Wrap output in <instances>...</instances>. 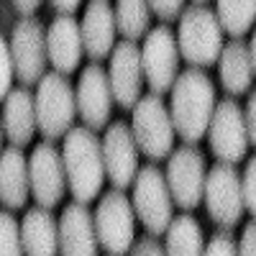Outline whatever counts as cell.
<instances>
[{"label": "cell", "instance_id": "obj_14", "mask_svg": "<svg viewBox=\"0 0 256 256\" xmlns=\"http://www.w3.org/2000/svg\"><path fill=\"white\" fill-rule=\"evenodd\" d=\"M74 100H77V113H80L82 123L88 128L100 131V128L108 126L116 100H113L108 72H105L98 62H92L90 67H84L80 72Z\"/></svg>", "mask_w": 256, "mask_h": 256}, {"label": "cell", "instance_id": "obj_27", "mask_svg": "<svg viewBox=\"0 0 256 256\" xmlns=\"http://www.w3.org/2000/svg\"><path fill=\"white\" fill-rule=\"evenodd\" d=\"M0 256H24L20 226L6 210H0Z\"/></svg>", "mask_w": 256, "mask_h": 256}, {"label": "cell", "instance_id": "obj_6", "mask_svg": "<svg viewBox=\"0 0 256 256\" xmlns=\"http://www.w3.org/2000/svg\"><path fill=\"white\" fill-rule=\"evenodd\" d=\"M131 113H134L131 131H134L138 152L146 154L152 162L166 159L174 146V123L162 95L156 92L141 95V100L134 105Z\"/></svg>", "mask_w": 256, "mask_h": 256}, {"label": "cell", "instance_id": "obj_37", "mask_svg": "<svg viewBox=\"0 0 256 256\" xmlns=\"http://www.w3.org/2000/svg\"><path fill=\"white\" fill-rule=\"evenodd\" d=\"M248 54H251V64H254V74H256V31L251 36V44H248Z\"/></svg>", "mask_w": 256, "mask_h": 256}, {"label": "cell", "instance_id": "obj_7", "mask_svg": "<svg viewBox=\"0 0 256 256\" xmlns=\"http://www.w3.org/2000/svg\"><path fill=\"white\" fill-rule=\"evenodd\" d=\"M134 210L141 226L152 233V236H162L166 233L169 223L174 218V200L169 192L166 177L159 166L146 164L138 166V174L134 180Z\"/></svg>", "mask_w": 256, "mask_h": 256}, {"label": "cell", "instance_id": "obj_8", "mask_svg": "<svg viewBox=\"0 0 256 256\" xmlns=\"http://www.w3.org/2000/svg\"><path fill=\"white\" fill-rule=\"evenodd\" d=\"M166 184L172 192L174 205L182 210H195L205 195V180H208V164L202 152H198L192 144H184L169 154L166 162Z\"/></svg>", "mask_w": 256, "mask_h": 256}, {"label": "cell", "instance_id": "obj_38", "mask_svg": "<svg viewBox=\"0 0 256 256\" xmlns=\"http://www.w3.org/2000/svg\"><path fill=\"white\" fill-rule=\"evenodd\" d=\"M3 136H6V131H3V120H0V154H3Z\"/></svg>", "mask_w": 256, "mask_h": 256}, {"label": "cell", "instance_id": "obj_12", "mask_svg": "<svg viewBox=\"0 0 256 256\" xmlns=\"http://www.w3.org/2000/svg\"><path fill=\"white\" fill-rule=\"evenodd\" d=\"M208 141L210 152L226 164H236L248 152V131H246V118L244 108L236 100H220L216 102L210 126H208Z\"/></svg>", "mask_w": 256, "mask_h": 256}, {"label": "cell", "instance_id": "obj_21", "mask_svg": "<svg viewBox=\"0 0 256 256\" xmlns=\"http://www.w3.org/2000/svg\"><path fill=\"white\" fill-rule=\"evenodd\" d=\"M31 195V180H28V159L18 146L3 148L0 154V202L8 210L26 208Z\"/></svg>", "mask_w": 256, "mask_h": 256}, {"label": "cell", "instance_id": "obj_36", "mask_svg": "<svg viewBox=\"0 0 256 256\" xmlns=\"http://www.w3.org/2000/svg\"><path fill=\"white\" fill-rule=\"evenodd\" d=\"M13 6H16V10H18L20 16H31V13H36V8L41 6V0H13Z\"/></svg>", "mask_w": 256, "mask_h": 256}, {"label": "cell", "instance_id": "obj_29", "mask_svg": "<svg viewBox=\"0 0 256 256\" xmlns=\"http://www.w3.org/2000/svg\"><path fill=\"white\" fill-rule=\"evenodd\" d=\"M13 59H10V44L6 41V36L0 34V102L8 98V92L13 90Z\"/></svg>", "mask_w": 256, "mask_h": 256}, {"label": "cell", "instance_id": "obj_23", "mask_svg": "<svg viewBox=\"0 0 256 256\" xmlns=\"http://www.w3.org/2000/svg\"><path fill=\"white\" fill-rule=\"evenodd\" d=\"M218 72H220V82H223L226 92L244 95L256 77L251 54H248V44H244L241 38L226 44L220 52V59H218Z\"/></svg>", "mask_w": 256, "mask_h": 256}, {"label": "cell", "instance_id": "obj_17", "mask_svg": "<svg viewBox=\"0 0 256 256\" xmlns=\"http://www.w3.org/2000/svg\"><path fill=\"white\" fill-rule=\"evenodd\" d=\"M98 233L84 202H70L59 218V256H98Z\"/></svg>", "mask_w": 256, "mask_h": 256}, {"label": "cell", "instance_id": "obj_16", "mask_svg": "<svg viewBox=\"0 0 256 256\" xmlns=\"http://www.w3.org/2000/svg\"><path fill=\"white\" fill-rule=\"evenodd\" d=\"M108 80L113 100L123 110H134V105L141 100L144 90V67H141V46L136 41H120L110 52Z\"/></svg>", "mask_w": 256, "mask_h": 256}, {"label": "cell", "instance_id": "obj_35", "mask_svg": "<svg viewBox=\"0 0 256 256\" xmlns=\"http://www.w3.org/2000/svg\"><path fill=\"white\" fill-rule=\"evenodd\" d=\"M49 3L62 13V16H72L77 8H80V3H82V0H49Z\"/></svg>", "mask_w": 256, "mask_h": 256}, {"label": "cell", "instance_id": "obj_30", "mask_svg": "<svg viewBox=\"0 0 256 256\" xmlns=\"http://www.w3.org/2000/svg\"><path fill=\"white\" fill-rule=\"evenodd\" d=\"M241 190H244V208L256 218V156L246 162V169L241 174Z\"/></svg>", "mask_w": 256, "mask_h": 256}, {"label": "cell", "instance_id": "obj_11", "mask_svg": "<svg viewBox=\"0 0 256 256\" xmlns=\"http://www.w3.org/2000/svg\"><path fill=\"white\" fill-rule=\"evenodd\" d=\"M10 59H13V72L16 80L31 88L46 72V28L38 18L26 16L18 20L13 36H10Z\"/></svg>", "mask_w": 256, "mask_h": 256}, {"label": "cell", "instance_id": "obj_19", "mask_svg": "<svg viewBox=\"0 0 256 256\" xmlns=\"http://www.w3.org/2000/svg\"><path fill=\"white\" fill-rule=\"evenodd\" d=\"M82 34L72 16H59L46 28V56L54 72L70 77L82 59Z\"/></svg>", "mask_w": 256, "mask_h": 256}, {"label": "cell", "instance_id": "obj_26", "mask_svg": "<svg viewBox=\"0 0 256 256\" xmlns=\"http://www.w3.org/2000/svg\"><path fill=\"white\" fill-rule=\"evenodd\" d=\"M218 24L233 38H241L251 31L256 20V0H218Z\"/></svg>", "mask_w": 256, "mask_h": 256}, {"label": "cell", "instance_id": "obj_20", "mask_svg": "<svg viewBox=\"0 0 256 256\" xmlns=\"http://www.w3.org/2000/svg\"><path fill=\"white\" fill-rule=\"evenodd\" d=\"M6 108H3V131H6V138L10 141V146H26L31 144L34 134H36V100H34V92L28 88H16L8 92V98L3 100Z\"/></svg>", "mask_w": 256, "mask_h": 256}, {"label": "cell", "instance_id": "obj_13", "mask_svg": "<svg viewBox=\"0 0 256 256\" xmlns=\"http://www.w3.org/2000/svg\"><path fill=\"white\" fill-rule=\"evenodd\" d=\"M28 180H31V195L41 208H56L67 190V174H64L62 152L52 141H41L34 146L28 156Z\"/></svg>", "mask_w": 256, "mask_h": 256}, {"label": "cell", "instance_id": "obj_32", "mask_svg": "<svg viewBox=\"0 0 256 256\" xmlns=\"http://www.w3.org/2000/svg\"><path fill=\"white\" fill-rule=\"evenodd\" d=\"M128 256H166V254H164V246L159 244V238L152 236V233H146L138 241H134Z\"/></svg>", "mask_w": 256, "mask_h": 256}, {"label": "cell", "instance_id": "obj_39", "mask_svg": "<svg viewBox=\"0 0 256 256\" xmlns=\"http://www.w3.org/2000/svg\"><path fill=\"white\" fill-rule=\"evenodd\" d=\"M195 3H198V6H200V3H205V0H195Z\"/></svg>", "mask_w": 256, "mask_h": 256}, {"label": "cell", "instance_id": "obj_5", "mask_svg": "<svg viewBox=\"0 0 256 256\" xmlns=\"http://www.w3.org/2000/svg\"><path fill=\"white\" fill-rule=\"evenodd\" d=\"M92 220L100 248L110 256H128L136 241V210L120 190H110L100 198Z\"/></svg>", "mask_w": 256, "mask_h": 256}, {"label": "cell", "instance_id": "obj_34", "mask_svg": "<svg viewBox=\"0 0 256 256\" xmlns=\"http://www.w3.org/2000/svg\"><path fill=\"white\" fill-rule=\"evenodd\" d=\"M244 118H246V131H248V144L256 148V90L248 95V102H246V110H244Z\"/></svg>", "mask_w": 256, "mask_h": 256}, {"label": "cell", "instance_id": "obj_1", "mask_svg": "<svg viewBox=\"0 0 256 256\" xmlns=\"http://www.w3.org/2000/svg\"><path fill=\"white\" fill-rule=\"evenodd\" d=\"M212 110H216L212 80L198 67L177 74L172 84V98H169V116L174 123V134L184 144H198L208 134Z\"/></svg>", "mask_w": 256, "mask_h": 256}, {"label": "cell", "instance_id": "obj_3", "mask_svg": "<svg viewBox=\"0 0 256 256\" xmlns=\"http://www.w3.org/2000/svg\"><path fill=\"white\" fill-rule=\"evenodd\" d=\"M177 46L180 56L187 59L192 67H210L220 59L223 52V28L218 24L216 13L205 6H190L180 16L177 28Z\"/></svg>", "mask_w": 256, "mask_h": 256}, {"label": "cell", "instance_id": "obj_24", "mask_svg": "<svg viewBox=\"0 0 256 256\" xmlns=\"http://www.w3.org/2000/svg\"><path fill=\"white\" fill-rule=\"evenodd\" d=\"M202 251H205V238H202L200 223L190 212L172 218V223L166 228L164 254L166 256H202Z\"/></svg>", "mask_w": 256, "mask_h": 256}, {"label": "cell", "instance_id": "obj_18", "mask_svg": "<svg viewBox=\"0 0 256 256\" xmlns=\"http://www.w3.org/2000/svg\"><path fill=\"white\" fill-rule=\"evenodd\" d=\"M80 34H82V49L88 52V56L92 62L105 59L113 49H116V13L108 0H90L84 8L82 24H80Z\"/></svg>", "mask_w": 256, "mask_h": 256}, {"label": "cell", "instance_id": "obj_31", "mask_svg": "<svg viewBox=\"0 0 256 256\" xmlns=\"http://www.w3.org/2000/svg\"><path fill=\"white\" fill-rule=\"evenodd\" d=\"M148 6H152L154 16H159L164 24H169V20H174V18L182 16L184 0H148Z\"/></svg>", "mask_w": 256, "mask_h": 256}, {"label": "cell", "instance_id": "obj_4", "mask_svg": "<svg viewBox=\"0 0 256 256\" xmlns=\"http://www.w3.org/2000/svg\"><path fill=\"white\" fill-rule=\"evenodd\" d=\"M34 100H36V123L44 138L56 141L62 136H67L77 116L74 88L70 84V80L59 72L44 74L38 80V90Z\"/></svg>", "mask_w": 256, "mask_h": 256}, {"label": "cell", "instance_id": "obj_33", "mask_svg": "<svg viewBox=\"0 0 256 256\" xmlns=\"http://www.w3.org/2000/svg\"><path fill=\"white\" fill-rule=\"evenodd\" d=\"M238 256H256V220H251L238 241Z\"/></svg>", "mask_w": 256, "mask_h": 256}, {"label": "cell", "instance_id": "obj_15", "mask_svg": "<svg viewBox=\"0 0 256 256\" xmlns=\"http://www.w3.org/2000/svg\"><path fill=\"white\" fill-rule=\"evenodd\" d=\"M102 162L105 177L113 182L116 190H126L134 184L138 174V146L134 138L131 126L123 120H113L102 136Z\"/></svg>", "mask_w": 256, "mask_h": 256}, {"label": "cell", "instance_id": "obj_10", "mask_svg": "<svg viewBox=\"0 0 256 256\" xmlns=\"http://www.w3.org/2000/svg\"><path fill=\"white\" fill-rule=\"evenodd\" d=\"M208 216L220 228H233L244 216V190H241V174L233 169V164L218 162L208 169L205 180V195Z\"/></svg>", "mask_w": 256, "mask_h": 256}, {"label": "cell", "instance_id": "obj_25", "mask_svg": "<svg viewBox=\"0 0 256 256\" xmlns=\"http://www.w3.org/2000/svg\"><path fill=\"white\" fill-rule=\"evenodd\" d=\"M116 28L123 36V41H138L148 34L152 26V6L148 0H116Z\"/></svg>", "mask_w": 256, "mask_h": 256}, {"label": "cell", "instance_id": "obj_9", "mask_svg": "<svg viewBox=\"0 0 256 256\" xmlns=\"http://www.w3.org/2000/svg\"><path fill=\"white\" fill-rule=\"evenodd\" d=\"M141 67H144V80L148 82L152 92L164 95L172 90L180 67V46L172 26L162 24L148 28L141 46Z\"/></svg>", "mask_w": 256, "mask_h": 256}, {"label": "cell", "instance_id": "obj_2", "mask_svg": "<svg viewBox=\"0 0 256 256\" xmlns=\"http://www.w3.org/2000/svg\"><path fill=\"white\" fill-rule=\"evenodd\" d=\"M62 162L67 187L74 202H92L105 182V162H102V141L88 126H72L62 146Z\"/></svg>", "mask_w": 256, "mask_h": 256}, {"label": "cell", "instance_id": "obj_28", "mask_svg": "<svg viewBox=\"0 0 256 256\" xmlns=\"http://www.w3.org/2000/svg\"><path fill=\"white\" fill-rule=\"evenodd\" d=\"M202 256H238V244H236V238H233V233L228 228L212 233L210 241L205 244Z\"/></svg>", "mask_w": 256, "mask_h": 256}, {"label": "cell", "instance_id": "obj_22", "mask_svg": "<svg viewBox=\"0 0 256 256\" xmlns=\"http://www.w3.org/2000/svg\"><path fill=\"white\" fill-rule=\"evenodd\" d=\"M20 244L24 256H59V223L49 212V208L26 210L20 223Z\"/></svg>", "mask_w": 256, "mask_h": 256}]
</instances>
